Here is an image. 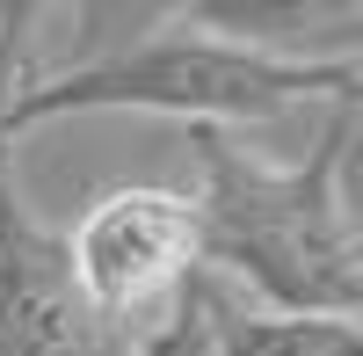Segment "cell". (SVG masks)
<instances>
[{"label":"cell","instance_id":"7a4b0ae2","mask_svg":"<svg viewBox=\"0 0 363 356\" xmlns=\"http://www.w3.org/2000/svg\"><path fill=\"white\" fill-rule=\"evenodd\" d=\"M349 138L356 102L327 109V131L306 160H262L225 131H196V247L211 284L255 291L291 320H356L363 306V240L349 211Z\"/></svg>","mask_w":363,"mask_h":356},{"label":"cell","instance_id":"5b68a950","mask_svg":"<svg viewBox=\"0 0 363 356\" xmlns=\"http://www.w3.org/2000/svg\"><path fill=\"white\" fill-rule=\"evenodd\" d=\"M211 291V335H218V356H363L356 320H291V313H247L233 306L218 284Z\"/></svg>","mask_w":363,"mask_h":356},{"label":"cell","instance_id":"277c9868","mask_svg":"<svg viewBox=\"0 0 363 356\" xmlns=\"http://www.w3.org/2000/svg\"><path fill=\"white\" fill-rule=\"evenodd\" d=\"M0 356H95V320L66 269V233L29 211L8 153H0Z\"/></svg>","mask_w":363,"mask_h":356},{"label":"cell","instance_id":"6da1fadb","mask_svg":"<svg viewBox=\"0 0 363 356\" xmlns=\"http://www.w3.org/2000/svg\"><path fill=\"white\" fill-rule=\"evenodd\" d=\"M363 95V51H291L269 37L218 29L203 8L160 15L131 44H109L66 73L15 80L0 95V153L8 138L51 124V116H95V109H145L174 116L189 131H225V124H277L291 109H349Z\"/></svg>","mask_w":363,"mask_h":356},{"label":"cell","instance_id":"3957f363","mask_svg":"<svg viewBox=\"0 0 363 356\" xmlns=\"http://www.w3.org/2000/svg\"><path fill=\"white\" fill-rule=\"evenodd\" d=\"M66 269L95 328H145L203 269L196 196L160 182H116L66 226Z\"/></svg>","mask_w":363,"mask_h":356},{"label":"cell","instance_id":"52a82bcc","mask_svg":"<svg viewBox=\"0 0 363 356\" xmlns=\"http://www.w3.org/2000/svg\"><path fill=\"white\" fill-rule=\"evenodd\" d=\"M29 22H37L29 8H0V95L22 80V73H15V58H22V29H29Z\"/></svg>","mask_w":363,"mask_h":356},{"label":"cell","instance_id":"8992f818","mask_svg":"<svg viewBox=\"0 0 363 356\" xmlns=\"http://www.w3.org/2000/svg\"><path fill=\"white\" fill-rule=\"evenodd\" d=\"M131 356H218V335H211V291L203 277H189L174 299L138 328Z\"/></svg>","mask_w":363,"mask_h":356}]
</instances>
